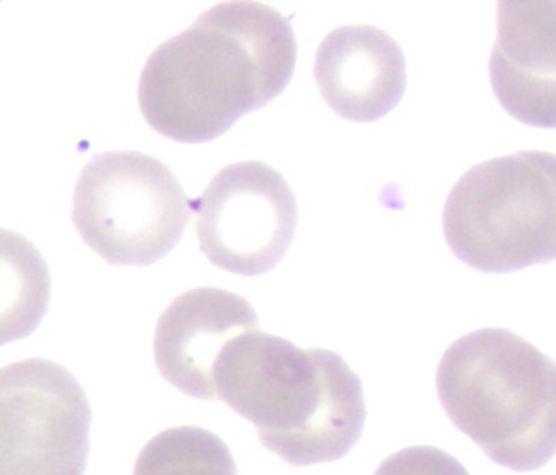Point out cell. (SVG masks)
Wrapping results in <instances>:
<instances>
[{"mask_svg":"<svg viewBox=\"0 0 556 475\" xmlns=\"http://www.w3.org/2000/svg\"><path fill=\"white\" fill-rule=\"evenodd\" d=\"M494 96L517 122L556 128V0H503L490 58Z\"/></svg>","mask_w":556,"mask_h":475,"instance_id":"cell-9","label":"cell"},{"mask_svg":"<svg viewBox=\"0 0 556 475\" xmlns=\"http://www.w3.org/2000/svg\"><path fill=\"white\" fill-rule=\"evenodd\" d=\"M191 210L193 201L164 162L142 152L112 151L80 172L73 223L106 262L148 266L174 250Z\"/></svg>","mask_w":556,"mask_h":475,"instance_id":"cell-5","label":"cell"},{"mask_svg":"<svg viewBox=\"0 0 556 475\" xmlns=\"http://www.w3.org/2000/svg\"><path fill=\"white\" fill-rule=\"evenodd\" d=\"M4 311L2 341L27 337L50 301V273L40 252L18 234L2 229Z\"/></svg>","mask_w":556,"mask_h":475,"instance_id":"cell-11","label":"cell"},{"mask_svg":"<svg viewBox=\"0 0 556 475\" xmlns=\"http://www.w3.org/2000/svg\"><path fill=\"white\" fill-rule=\"evenodd\" d=\"M214 384L217 399L252 422L260 441L288 464L338 461L363 435V384L334 351L299 348L256 328L224 348Z\"/></svg>","mask_w":556,"mask_h":475,"instance_id":"cell-2","label":"cell"},{"mask_svg":"<svg viewBox=\"0 0 556 475\" xmlns=\"http://www.w3.org/2000/svg\"><path fill=\"white\" fill-rule=\"evenodd\" d=\"M295 63V34L285 15L262 2H224L151 54L139 107L165 138L213 141L276 99Z\"/></svg>","mask_w":556,"mask_h":475,"instance_id":"cell-1","label":"cell"},{"mask_svg":"<svg viewBox=\"0 0 556 475\" xmlns=\"http://www.w3.org/2000/svg\"><path fill=\"white\" fill-rule=\"evenodd\" d=\"M92 412L79 380L31 358L0 373V475H84Z\"/></svg>","mask_w":556,"mask_h":475,"instance_id":"cell-6","label":"cell"},{"mask_svg":"<svg viewBox=\"0 0 556 475\" xmlns=\"http://www.w3.org/2000/svg\"><path fill=\"white\" fill-rule=\"evenodd\" d=\"M201 250L217 268L255 276L281 262L298 226V201L271 165L243 161L217 172L193 203Z\"/></svg>","mask_w":556,"mask_h":475,"instance_id":"cell-7","label":"cell"},{"mask_svg":"<svg viewBox=\"0 0 556 475\" xmlns=\"http://www.w3.org/2000/svg\"><path fill=\"white\" fill-rule=\"evenodd\" d=\"M135 475H237L232 452L214 433L175 426L139 452Z\"/></svg>","mask_w":556,"mask_h":475,"instance_id":"cell-12","label":"cell"},{"mask_svg":"<svg viewBox=\"0 0 556 475\" xmlns=\"http://www.w3.org/2000/svg\"><path fill=\"white\" fill-rule=\"evenodd\" d=\"M445 240L471 268L510 273L556 259V154L520 151L475 165L442 213Z\"/></svg>","mask_w":556,"mask_h":475,"instance_id":"cell-4","label":"cell"},{"mask_svg":"<svg viewBox=\"0 0 556 475\" xmlns=\"http://www.w3.org/2000/svg\"><path fill=\"white\" fill-rule=\"evenodd\" d=\"M258 315L247 299L220 288H197L172 301L154 335L155 364L178 390L214 400V370L224 348L256 330Z\"/></svg>","mask_w":556,"mask_h":475,"instance_id":"cell-8","label":"cell"},{"mask_svg":"<svg viewBox=\"0 0 556 475\" xmlns=\"http://www.w3.org/2000/svg\"><path fill=\"white\" fill-rule=\"evenodd\" d=\"M439 400L491 461L516 472L556 454V363L506 328H481L445 350Z\"/></svg>","mask_w":556,"mask_h":475,"instance_id":"cell-3","label":"cell"},{"mask_svg":"<svg viewBox=\"0 0 556 475\" xmlns=\"http://www.w3.org/2000/svg\"><path fill=\"white\" fill-rule=\"evenodd\" d=\"M376 475H470L448 452L434 446H413L389 455Z\"/></svg>","mask_w":556,"mask_h":475,"instance_id":"cell-13","label":"cell"},{"mask_svg":"<svg viewBox=\"0 0 556 475\" xmlns=\"http://www.w3.org/2000/svg\"><path fill=\"white\" fill-rule=\"evenodd\" d=\"M314 77L338 115L350 122H376L405 93V54L380 28L344 25L318 47Z\"/></svg>","mask_w":556,"mask_h":475,"instance_id":"cell-10","label":"cell"}]
</instances>
